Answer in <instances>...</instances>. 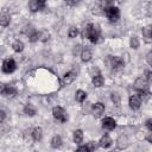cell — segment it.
<instances>
[{
  "label": "cell",
  "instance_id": "83f0119b",
  "mask_svg": "<svg viewBox=\"0 0 152 152\" xmlns=\"http://www.w3.org/2000/svg\"><path fill=\"white\" fill-rule=\"evenodd\" d=\"M129 46L133 49V50H137L139 46H140V40L137 36H132L129 38Z\"/></svg>",
  "mask_w": 152,
  "mask_h": 152
},
{
  "label": "cell",
  "instance_id": "d6986e66",
  "mask_svg": "<svg viewBox=\"0 0 152 152\" xmlns=\"http://www.w3.org/2000/svg\"><path fill=\"white\" fill-rule=\"evenodd\" d=\"M23 112H24V114H25V115H27V116H30V118L34 116V115H36V113H37V110H36V107H34L33 104H31V103H27V104H25V106H24V109H23Z\"/></svg>",
  "mask_w": 152,
  "mask_h": 152
},
{
  "label": "cell",
  "instance_id": "d6a6232c",
  "mask_svg": "<svg viewBox=\"0 0 152 152\" xmlns=\"http://www.w3.org/2000/svg\"><path fill=\"white\" fill-rule=\"evenodd\" d=\"M27 38H28V42H30V43H36V42H38V40H39V31L36 30V31H34L32 34H30Z\"/></svg>",
  "mask_w": 152,
  "mask_h": 152
},
{
  "label": "cell",
  "instance_id": "30bf717a",
  "mask_svg": "<svg viewBox=\"0 0 152 152\" xmlns=\"http://www.w3.org/2000/svg\"><path fill=\"white\" fill-rule=\"evenodd\" d=\"M100 38H101V31H100V27L97 25H93V30H91V33L89 36V40L91 44H97L100 42Z\"/></svg>",
  "mask_w": 152,
  "mask_h": 152
},
{
  "label": "cell",
  "instance_id": "7dc6e473",
  "mask_svg": "<svg viewBox=\"0 0 152 152\" xmlns=\"http://www.w3.org/2000/svg\"><path fill=\"white\" fill-rule=\"evenodd\" d=\"M38 1H39V2L42 4V5H45V2H46L48 0H38Z\"/></svg>",
  "mask_w": 152,
  "mask_h": 152
},
{
  "label": "cell",
  "instance_id": "4dcf8cb0",
  "mask_svg": "<svg viewBox=\"0 0 152 152\" xmlns=\"http://www.w3.org/2000/svg\"><path fill=\"white\" fill-rule=\"evenodd\" d=\"M36 31V28L32 26V25H26V26H24L23 27V30H21V33H24L25 36H30V34H32L33 32Z\"/></svg>",
  "mask_w": 152,
  "mask_h": 152
},
{
  "label": "cell",
  "instance_id": "4fadbf2b",
  "mask_svg": "<svg viewBox=\"0 0 152 152\" xmlns=\"http://www.w3.org/2000/svg\"><path fill=\"white\" fill-rule=\"evenodd\" d=\"M45 7V5H42L38 0H30L28 1V10L31 13H37L39 11H42Z\"/></svg>",
  "mask_w": 152,
  "mask_h": 152
},
{
  "label": "cell",
  "instance_id": "f1b7e54d",
  "mask_svg": "<svg viewBox=\"0 0 152 152\" xmlns=\"http://www.w3.org/2000/svg\"><path fill=\"white\" fill-rule=\"evenodd\" d=\"M110 100H112V102L114 103V106H120V103H121V96H120L119 93H116V91H113V93L110 94Z\"/></svg>",
  "mask_w": 152,
  "mask_h": 152
},
{
  "label": "cell",
  "instance_id": "1f68e13d",
  "mask_svg": "<svg viewBox=\"0 0 152 152\" xmlns=\"http://www.w3.org/2000/svg\"><path fill=\"white\" fill-rule=\"evenodd\" d=\"M78 36V28L76 26H70L68 30V37L69 38H76Z\"/></svg>",
  "mask_w": 152,
  "mask_h": 152
},
{
  "label": "cell",
  "instance_id": "484cf974",
  "mask_svg": "<svg viewBox=\"0 0 152 152\" xmlns=\"http://www.w3.org/2000/svg\"><path fill=\"white\" fill-rule=\"evenodd\" d=\"M91 30H93V24H87L82 28V31H81V37L83 39H89V36L91 33Z\"/></svg>",
  "mask_w": 152,
  "mask_h": 152
},
{
  "label": "cell",
  "instance_id": "7c38bea8",
  "mask_svg": "<svg viewBox=\"0 0 152 152\" xmlns=\"http://www.w3.org/2000/svg\"><path fill=\"white\" fill-rule=\"evenodd\" d=\"M141 34L145 43H152V25L144 26L141 28Z\"/></svg>",
  "mask_w": 152,
  "mask_h": 152
},
{
  "label": "cell",
  "instance_id": "44dd1931",
  "mask_svg": "<svg viewBox=\"0 0 152 152\" xmlns=\"http://www.w3.org/2000/svg\"><path fill=\"white\" fill-rule=\"evenodd\" d=\"M23 140L25 144H32V141H34L32 135V128H27L23 132Z\"/></svg>",
  "mask_w": 152,
  "mask_h": 152
},
{
  "label": "cell",
  "instance_id": "ba28073f",
  "mask_svg": "<svg viewBox=\"0 0 152 152\" xmlns=\"http://www.w3.org/2000/svg\"><path fill=\"white\" fill-rule=\"evenodd\" d=\"M116 148L118 150H126L128 146H129V139L126 134H120L116 139Z\"/></svg>",
  "mask_w": 152,
  "mask_h": 152
},
{
  "label": "cell",
  "instance_id": "277c9868",
  "mask_svg": "<svg viewBox=\"0 0 152 152\" xmlns=\"http://www.w3.org/2000/svg\"><path fill=\"white\" fill-rule=\"evenodd\" d=\"M0 94L4 97L12 99V97H14L17 95V89H15V87L13 84H1Z\"/></svg>",
  "mask_w": 152,
  "mask_h": 152
},
{
  "label": "cell",
  "instance_id": "bcb514c9",
  "mask_svg": "<svg viewBox=\"0 0 152 152\" xmlns=\"http://www.w3.org/2000/svg\"><path fill=\"white\" fill-rule=\"evenodd\" d=\"M145 75H146L145 77H146V78L148 80V82H150V81L152 80V71H150V70H148V71H146V72H145Z\"/></svg>",
  "mask_w": 152,
  "mask_h": 152
},
{
  "label": "cell",
  "instance_id": "5b68a950",
  "mask_svg": "<svg viewBox=\"0 0 152 152\" xmlns=\"http://www.w3.org/2000/svg\"><path fill=\"white\" fill-rule=\"evenodd\" d=\"M2 72L4 74H12L17 69V64H15V61L13 58H5L2 61Z\"/></svg>",
  "mask_w": 152,
  "mask_h": 152
},
{
  "label": "cell",
  "instance_id": "ab89813d",
  "mask_svg": "<svg viewBox=\"0 0 152 152\" xmlns=\"http://www.w3.org/2000/svg\"><path fill=\"white\" fill-rule=\"evenodd\" d=\"M82 46L81 45H75L74 49H72V53L74 55H81V51H82Z\"/></svg>",
  "mask_w": 152,
  "mask_h": 152
},
{
  "label": "cell",
  "instance_id": "60d3db41",
  "mask_svg": "<svg viewBox=\"0 0 152 152\" xmlns=\"http://www.w3.org/2000/svg\"><path fill=\"white\" fill-rule=\"evenodd\" d=\"M6 119V112L4 109H0V124H4Z\"/></svg>",
  "mask_w": 152,
  "mask_h": 152
},
{
  "label": "cell",
  "instance_id": "f546056e",
  "mask_svg": "<svg viewBox=\"0 0 152 152\" xmlns=\"http://www.w3.org/2000/svg\"><path fill=\"white\" fill-rule=\"evenodd\" d=\"M91 12H93V14H95V15H104V8H103L100 4L96 5V6H94L93 10H91Z\"/></svg>",
  "mask_w": 152,
  "mask_h": 152
},
{
  "label": "cell",
  "instance_id": "9a60e30c",
  "mask_svg": "<svg viewBox=\"0 0 152 152\" xmlns=\"http://www.w3.org/2000/svg\"><path fill=\"white\" fill-rule=\"evenodd\" d=\"M80 57H81V61H82V62L88 63V62H90V61H91V58H93V53H91V51H90L89 49L83 48V49H82V51H81Z\"/></svg>",
  "mask_w": 152,
  "mask_h": 152
},
{
  "label": "cell",
  "instance_id": "5bb4252c",
  "mask_svg": "<svg viewBox=\"0 0 152 152\" xmlns=\"http://www.w3.org/2000/svg\"><path fill=\"white\" fill-rule=\"evenodd\" d=\"M112 144H113V140L108 134H103L99 141V146H101L102 148H109Z\"/></svg>",
  "mask_w": 152,
  "mask_h": 152
},
{
  "label": "cell",
  "instance_id": "e0dca14e",
  "mask_svg": "<svg viewBox=\"0 0 152 152\" xmlns=\"http://www.w3.org/2000/svg\"><path fill=\"white\" fill-rule=\"evenodd\" d=\"M83 138H84V134H83V131L82 129H75L74 133H72V140L75 144L77 145H81L82 141H83Z\"/></svg>",
  "mask_w": 152,
  "mask_h": 152
},
{
  "label": "cell",
  "instance_id": "ee69618b",
  "mask_svg": "<svg viewBox=\"0 0 152 152\" xmlns=\"http://www.w3.org/2000/svg\"><path fill=\"white\" fill-rule=\"evenodd\" d=\"M145 126L148 131H152V119H147L146 122H145Z\"/></svg>",
  "mask_w": 152,
  "mask_h": 152
},
{
  "label": "cell",
  "instance_id": "8992f818",
  "mask_svg": "<svg viewBox=\"0 0 152 152\" xmlns=\"http://www.w3.org/2000/svg\"><path fill=\"white\" fill-rule=\"evenodd\" d=\"M133 87L135 90L138 91H144V90H147L148 89V80L145 77V76H139L135 78L134 83H133Z\"/></svg>",
  "mask_w": 152,
  "mask_h": 152
},
{
  "label": "cell",
  "instance_id": "7bdbcfd3",
  "mask_svg": "<svg viewBox=\"0 0 152 152\" xmlns=\"http://www.w3.org/2000/svg\"><path fill=\"white\" fill-rule=\"evenodd\" d=\"M91 107H93L91 103H84V104H83V110H84V112H90V113H91Z\"/></svg>",
  "mask_w": 152,
  "mask_h": 152
},
{
  "label": "cell",
  "instance_id": "d4e9b609",
  "mask_svg": "<svg viewBox=\"0 0 152 152\" xmlns=\"http://www.w3.org/2000/svg\"><path fill=\"white\" fill-rule=\"evenodd\" d=\"M32 135H33V140L34 141H40L43 139V129L42 127H34L32 128Z\"/></svg>",
  "mask_w": 152,
  "mask_h": 152
},
{
  "label": "cell",
  "instance_id": "52a82bcc",
  "mask_svg": "<svg viewBox=\"0 0 152 152\" xmlns=\"http://www.w3.org/2000/svg\"><path fill=\"white\" fill-rule=\"evenodd\" d=\"M141 103H142V100L139 94H133L128 99V106L132 110H138L141 107Z\"/></svg>",
  "mask_w": 152,
  "mask_h": 152
},
{
  "label": "cell",
  "instance_id": "ffe728a7",
  "mask_svg": "<svg viewBox=\"0 0 152 152\" xmlns=\"http://www.w3.org/2000/svg\"><path fill=\"white\" fill-rule=\"evenodd\" d=\"M62 144H63V140H62V137H61V135H53V137L51 138L50 146H51L52 148L57 150V148H59V147L62 146Z\"/></svg>",
  "mask_w": 152,
  "mask_h": 152
},
{
  "label": "cell",
  "instance_id": "cb8c5ba5",
  "mask_svg": "<svg viewBox=\"0 0 152 152\" xmlns=\"http://www.w3.org/2000/svg\"><path fill=\"white\" fill-rule=\"evenodd\" d=\"M50 38H51V34H50V32L46 28H43V30L39 31V42L48 43L50 40Z\"/></svg>",
  "mask_w": 152,
  "mask_h": 152
},
{
  "label": "cell",
  "instance_id": "d590c367",
  "mask_svg": "<svg viewBox=\"0 0 152 152\" xmlns=\"http://www.w3.org/2000/svg\"><path fill=\"white\" fill-rule=\"evenodd\" d=\"M100 5H101L103 8H107V7L114 5V0H100Z\"/></svg>",
  "mask_w": 152,
  "mask_h": 152
},
{
  "label": "cell",
  "instance_id": "8fae6325",
  "mask_svg": "<svg viewBox=\"0 0 152 152\" xmlns=\"http://www.w3.org/2000/svg\"><path fill=\"white\" fill-rule=\"evenodd\" d=\"M104 109H106V107L102 102H96L91 107V114L94 118H100L104 113Z\"/></svg>",
  "mask_w": 152,
  "mask_h": 152
},
{
  "label": "cell",
  "instance_id": "f6af8a7d",
  "mask_svg": "<svg viewBox=\"0 0 152 152\" xmlns=\"http://www.w3.org/2000/svg\"><path fill=\"white\" fill-rule=\"evenodd\" d=\"M77 151H84V152H89V151H88L87 145H80V146L77 147Z\"/></svg>",
  "mask_w": 152,
  "mask_h": 152
},
{
  "label": "cell",
  "instance_id": "ac0fdd59",
  "mask_svg": "<svg viewBox=\"0 0 152 152\" xmlns=\"http://www.w3.org/2000/svg\"><path fill=\"white\" fill-rule=\"evenodd\" d=\"M91 83H93V86L95 88H101L104 84V78H103V76L101 74H99V75L91 77Z\"/></svg>",
  "mask_w": 152,
  "mask_h": 152
},
{
  "label": "cell",
  "instance_id": "8d00e7d4",
  "mask_svg": "<svg viewBox=\"0 0 152 152\" xmlns=\"http://www.w3.org/2000/svg\"><path fill=\"white\" fill-rule=\"evenodd\" d=\"M86 145H87L89 152H93V151H95V150L97 148V144H96L95 141H89V142H87Z\"/></svg>",
  "mask_w": 152,
  "mask_h": 152
},
{
  "label": "cell",
  "instance_id": "f35d334b",
  "mask_svg": "<svg viewBox=\"0 0 152 152\" xmlns=\"http://www.w3.org/2000/svg\"><path fill=\"white\" fill-rule=\"evenodd\" d=\"M80 1L81 0H64V2L68 5V6H76V5H78L80 4Z\"/></svg>",
  "mask_w": 152,
  "mask_h": 152
},
{
  "label": "cell",
  "instance_id": "7a4b0ae2",
  "mask_svg": "<svg viewBox=\"0 0 152 152\" xmlns=\"http://www.w3.org/2000/svg\"><path fill=\"white\" fill-rule=\"evenodd\" d=\"M104 15L109 20V23H116L120 19V10L118 6H109L104 8Z\"/></svg>",
  "mask_w": 152,
  "mask_h": 152
},
{
  "label": "cell",
  "instance_id": "836d02e7",
  "mask_svg": "<svg viewBox=\"0 0 152 152\" xmlns=\"http://www.w3.org/2000/svg\"><path fill=\"white\" fill-rule=\"evenodd\" d=\"M88 72H89V75H90L91 77H94V76H96V75H99V74H101V72H100V69H99L97 66H95V65L89 66Z\"/></svg>",
  "mask_w": 152,
  "mask_h": 152
},
{
  "label": "cell",
  "instance_id": "603a6c76",
  "mask_svg": "<svg viewBox=\"0 0 152 152\" xmlns=\"http://www.w3.org/2000/svg\"><path fill=\"white\" fill-rule=\"evenodd\" d=\"M10 24H11V15L8 13H6V12L1 13V15H0V25L2 27H7V26H10Z\"/></svg>",
  "mask_w": 152,
  "mask_h": 152
},
{
  "label": "cell",
  "instance_id": "9c48e42d",
  "mask_svg": "<svg viewBox=\"0 0 152 152\" xmlns=\"http://www.w3.org/2000/svg\"><path fill=\"white\" fill-rule=\"evenodd\" d=\"M116 127V121L112 116H104L102 119V128L106 131H113Z\"/></svg>",
  "mask_w": 152,
  "mask_h": 152
},
{
  "label": "cell",
  "instance_id": "74e56055",
  "mask_svg": "<svg viewBox=\"0 0 152 152\" xmlns=\"http://www.w3.org/2000/svg\"><path fill=\"white\" fill-rule=\"evenodd\" d=\"M146 62H147V64L151 66V69H152V50H150L148 52H147V55H146Z\"/></svg>",
  "mask_w": 152,
  "mask_h": 152
},
{
  "label": "cell",
  "instance_id": "e575fe53",
  "mask_svg": "<svg viewBox=\"0 0 152 152\" xmlns=\"http://www.w3.org/2000/svg\"><path fill=\"white\" fill-rule=\"evenodd\" d=\"M139 95H140V97H141L142 101H147L151 97V93L148 91V89L147 90H144V91H139Z\"/></svg>",
  "mask_w": 152,
  "mask_h": 152
},
{
  "label": "cell",
  "instance_id": "4316f807",
  "mask_svg": "<svg viewBox=\"0 0 152 152\" xmlns=\"http://www.w3.org/2000/svg\"><path fill=\"white\" fill-rule=\"evenodd\" d=\"M24 43L21 42V40H19V39H17V40H14L13 43H12V49H13V51L14 52H17V53H20V52H23L24 51Z\"/></svg>",
  "mask_w": 152,
  "mask_h": 152
},
{
  "label": "cell",
  "instance_id": "7402d4cb",
  "mask_svg": "<svg viewBox=\"0 0 152 152\" xmlns=\"http://www.w3.org/2000/svg\"><path fill=\"white\" fill-rule=\"evenodd\" d=\"M87 96H88V94H87L84 90H82V89H78V90H76V93H75V100H76L78 103H83V102L87 100Z\"/></svg>",
  "mask_w": 152,
  "mask_h": 152
},
{
  "label": "cell",
  "instance_id": "6da1fadb",
  "mask_svg": "<svg viewBox=\"0 0 152 152\" xmlns=\"http://www.w3.org/2000/svg\"><path fill=\"white\" fill-rule=\"evenodd\" d=\"M113 71H119L121 69H124L125 66V62L121 57H118V56H107L106 58V62H104Z\"/></svg>",
  "mask_w": 152,
  "mask_h": 152
},
{
  "label": "cell",
  "instance_id": "b9f144b4",
  "mask_svg": "<svg viewBox=\"0 0 152 152\" xmlns=\"http://www.w3.org/2000/svg\"><path fill=\"white\" fill-rule=\"evenodd\" d=\"M145 140L150 144H152V131H148V133H146L145 135Z\"/></svg>",
  "mask_w": 152,
  "mask_h": 152
},
{
  "label": "cell",
  "instance_id": "3957f363",
  "mask_svg": "<svg viewBox=\"0 0 152 152\" xmlns=\"http://www.w3.org/2000/svg\"><path fill=\"white\" fill-rule=\"evenodd\" d=\"M51 112H52V116H53L57 121H59V122H66V121H68V114H66V112H65L62 107L55 106Z\"/></svg>",
  "mask_w": 152,
  "mask_h": 152
},
{
  "label": "cell",
  "instance_id": "2e32d148",
  "mask_svg": "<svg viewBox=\"0 0 152 152\" xmlns=\"http://www.w3.org/2000/svg\"><path fill=\"white\" fill-rule=\"evenodd\" d=\"M76 78V72L70 70V71H66L64 75H63V83L64 84H71Z\"/></svg>",
  "mask_w": 152,
  "mask_h": 152
}]
</instances>
